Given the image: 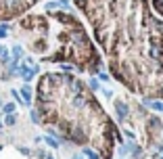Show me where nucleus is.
I'll return each instance as SVG.
<instances>
[{"instance_id":"1","label":"nucleus","mask_w":163,"mask_h":159,"mask_svg":"<svg viewBox=\"0 0 163 159\" xmlns=\"http://www.w3.org/2000/svg\"><path fill=\"white\" fill-rule=\"evenodd\" d=\"M21 94H23L25 103H29V101H32V88H29V86H23V88H21Z\"/></svg>"},{"instance_id":"2","label":"nucleus","mask_w":163,"mask_h":159,"mask_svg":"<svg viewBox=\"0 0 163 159\" xmlns=\"http://www.w3.org/2000/svg\"><path fill=\"white\" fill-rule=\"evenodd\" d=\"M21 52H23V50H21V46H15V48H13V55H15V59H19V57H21Z\"/></svg>"},{"instance_id":"3","label":"nucleus","mask_w":163,"mask_h":159,"mask_svg":"<svg viewBox=\"0 0 163 159\" xmlns=\"http://www.w3.org/2000/svg\"><path fill=\"white\" fill-rule=\"evenodd\" d=\"M13 111H15V105H13V103L4 105V113H13Z\"/></svg>"},{"instance_id":"4","label":"nucleus","mask_w":163,"mask_h":159,"mask_svg":"<svg viewBox=\"0 0 163 159\" xmlns=\"http://www.w3.org/2000/svg\"><path fill=\"white\" fill-rule=\"evenodd\" d=\"M46 142H48L52 149H57V147H59V142H57V140H52V138H46Z\"/></svg>"},{"instance_id":"5","label":"nucleus","mask_w":163,"mask_h":159,"mask_svg":"<svg viewBox=\"0 0 163 159\" xmlns=\"http://www.w3.org/2000/svg\"><path fill=\"white\" fill-rule=\"evenodd\" d=\"M6 123H8V126H13V123H15V115H11V113H8V117H6Z\"/></svg>"},{"instance_id":"6","label":"nucleus","mask_w":163,"mask_h":159,"mask_svg":"<svg viewBox=\"0 0 163 159\" xmlns=\"http://www.w3.org/2000/svg\"><path fill=\"white\" fill-rule=\"evenodd\" d=\"M153 109H159V111H163V103H153Z\"/></svg>"},{"instance_id":"7","label":"nucleus","mask_w":163,"mask_h":159,"mask_svg":"<svg viewBox=\"0 0 163 159\" xmlns=\"http://www.w3.org/2000/svg\"><path fill=\"white\" fill-rule=\"evenodd\" d=\"M4 36H6V27L2 25V27H0V38H4Z\"/></svg>"},{"instance_id":"8","label":"nucleus","mask_w":163,"mask_h":159,"mask_svg":"<svg viewBox=\"0 0 163 159\" xmlns=\"http://www.w3.org/2000/svg\"><path fill=\"white\" fill-rule=\"evenodd\" d=\"M86 155H88V159H98V157H94V153H92V151H86Z\"/></svg>"}]
</instances>
